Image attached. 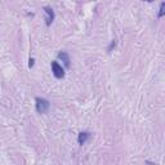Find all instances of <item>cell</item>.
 Masks as SVG:
<instances>
[{
    "mask_svg": "<svg viewBox=\"0 0 165 165\" xmlns=\"http://www.w3.org/2000/svg\"><path fill=\"white\" fill-rule=\"evenodd\" d=\"M36 111L39 112V114H45L49 107H50V103L49 101H47L45 98H40V97H37L36 98Z\"/></svg>",
    "mask_w": 165,
    "mask_h": 165,
    "instance_id": "1",
    "label": "cell"
},
{
    "mask_svg": "<svg viewBox=\"0 0 165 165\" xmlns=\"http://www.w3.org/2000/svg\"><path fill=\"white\" fill-rule=\"evenodd\" d=\"M52 71H53V75L57 79H62L65 76V70H63V67L57 61L52 62Z\"/></svg>",
    "mask_w": 165,
    "mask_h": 165,
    "instance_id": "2",
    "label": "cell"
},
{
    "mask_svg": "<svg viewBox=\"0 0 165 165\" xmlns=\"http://www.w3.org/2000/svg\"><path fill=\"white\" fill-rule=\"evenodd\" d=\"M44 12L47 13V26H50L52 22L54 21V12H53L52 8H49V6H45Z\"/></svg>",
    "mask_w": 165,
    "mask_h": 165,
    "instance_id": "3",
    "label": "cell"
},
{
    "mask_svg": "<svg viewBox=\"0 0 165 165\" xmlns=\"http://www.w3.org/2000/svg\"><path fill=\"white\" fill-rule=\"evenodd\" d=\"M58 58L65 63V66H66L67 69L70 67V57H69V54L66 53V52H61V53L58 54Z\"/></svg>",
    "mask_w": 165,
    "mask_h": 165,
    "instance_id": "4",
    "label": "cell"
},
{
    "mask_svg": "<svg viewBox=\"0 0 165 165\" xmlns=\"http://www.w3.org/2000/svg\"><path fill=\"white\" fill-rule=\"evenodd\" d=\"M90 137V133H88V132H83V133H80L79 134V137H77V142L80 143V144H84L85 142L88 141V138Z\"/></svg>",
    "mask_w": 165,
    "mask_h": 165,
    "instance_id": "5",
    "label": "cell"
},
{
    "mask_svg": "<svg viewBox=\"0 0 165 165\" xmlns=\"http://www.w3.org/2000/svg\"><path fill=\"white\" fill-rule=\"evenodd\" d=\"M164 12H165V4L161 3V5H160V12H159V18H161V17L164 16Z\"/></svg>",
    "mask_w": 165,
    "mask_h": 165,
    "instance_id": "6",
    "label": "cell"
},
{
    "mask_svg": "<svg viewBox=\"0 0 165 165\" xmlns=\"http://www.w3.org/2000/svg\"><path fill=\"white\" fill-rule=\"evenodd\" d=\"M34 62H35V61H34V58H30V61H29V66H30V69H31V67H34Z\"/></svg>",
    "mask_w": 165,
    "mask_h": 165,
    "instance_id": "7",
    "label": "cell"
},
{
    "mask_svg": "<svg viewBox=\"0 0 165 165\" xmlns=\"http://www.w3.org/2000/svg\"><path fill=\"white\" fill-rule=\"evenodd\" d=\"M115 45H116V43H115V41H112V43H111V45H110V48H108V52H111V49H112V48H115Z\"/></svg>",
    "mask_w": 165,
    "mask_h": 165,
    "instance_id": "8",
    "label": "cell"
},
{
    "mask_svg": "<svg viewBox=\"0 0 165 165\" xmlns=\"http://www.w3.org/2000/svg\"><path fill=\"white\" fill-rule=\"evenodd\" d=\"M146 2H154V0H146Z\"/></svg>",
    "mask_w": 165,
    "mask_h": 165,
    "instance_id": "9",
    "label": "cell"
}]
</instances>
